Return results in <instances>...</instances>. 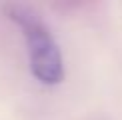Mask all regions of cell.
<instances>
[{
  "label": "cell",
  "mask_w": 122,
  "mask_h": 120,
  "mask_svg": "<svg viewBox=\"0 0 122 120\" xmlns=\"http://www.w3.org/2000/svg\"><path fill=\"white\" fill-rule=\"evenodd\" d=\"M4 14L18 24L30 50V70L38 82L54 86L64 80V60L56 40L44 20L30 6L10 2L2 6Z\"/></svg>",
  "instance_id": "6da1fadb"
}]
</instances>
